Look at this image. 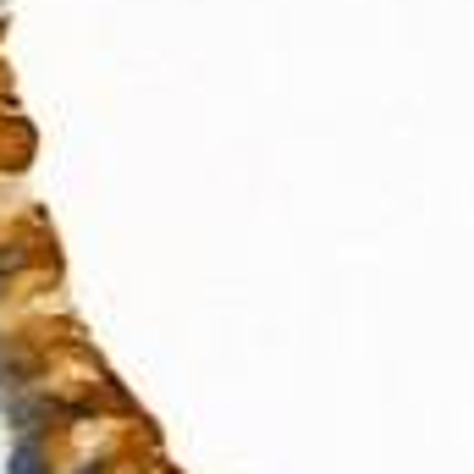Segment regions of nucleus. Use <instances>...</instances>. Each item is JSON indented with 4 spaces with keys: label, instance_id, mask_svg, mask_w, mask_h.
<instances>
[{
    "label": "nucleus",
    "instance_id": "nucleus-1",
    "mask_svg": "<svg viewBox=\"0 0 474 474\" xmlns=\"http://www.w3.org/2000/svg\"><path fill=\"white\" fill-rule=\"evenodd\" d=\"M0 420H6L17 436L22 430H50L55 420H72V403H61L55 392L22 387V392H0Z\"/></svg>",
    "mask_w": 474,
    "mask_h": 474
},
{
    "label": "nucleus",
    "instance_id": "nucleus-2",
    "mask_svg": "<svg viewBox=\"0 0 474 474\" xmlns=\"http://www.w3.org/2000/svg\"><path fill=\"white\" fill-rule=\"evenodd\" d=\"M39 370L45 359L34 353V347H0V392H22V387H34L39 381Z\"/></svg>",
    "mask_w": 474,
    "mask_h": 474
},
{
    "label": "nucleus",
    "instance_id": "nucleus-3",
    "mask_svg": "<svg viewBox=\"0 0 474 474\" xmlns=\"http://www.w3.org/2000/svg\"><path fill=\"white\" fill-rule=\"evenodd\" d=\"M6 474H55L50 469V441H45V430H22L17 436V447L6 453Z\"/></svg>",
    "mask_w": 474,
    "mask_h": 474
},
{
    "label": "nucleus",
    "instance_id": "nucleus-4",
    "mask_svg": "<svg viewBox=\"0 0 474 474\" xmlns=\"http://www.w3.org/2000/svg\"><path fill=\"white\" fill-rule=\"evenodd\" d=\"M28 265H34V248H28V243H0V276H17V270H28Z\"/></svg>",
    "mask_w": 474,
    "mask_h": 474
},
{
    "label": "nucleus",
    "instance_id": "nucleus-5",
    "mask_svg": "<svg viewBox=\"0 0 474 474\" xmlns=\"http://www.w3.org/2000/svg\"><path fill=\"white\" fill-rule=\"evenodd\" d=\"M78 474H111V458H94V463H83Z\"/></svg>",
    "mask_w": 474,
    "mask_h": 474
},
{
    "label": "nucleus",
    "instance_id": "nucleus-6",
    "mask_svg": "<svg viewBox=\"0 0 474 474\" xmlns=\"http://www.w3.org/2000/svg\"><path fill=\"white\" fill-rule=\"evenodd\" d=\"M0 298H6V276H0Z\"/></svg>",
    "mask_w": 474,
    "mask_h": 474
},
{
    "label": "nucleus",
    "instance_id": "nucleus-7",
    "mask_svg": "<svg viewBox=\"0 0 474 474\" xmlns=\"http://www.w3.org/2000/svg\"><path fill=\"white\" fill-rule=\"evenodd\" d=\"M0 39H6V22H0Z\"/></svg>",
    "mask_w": 474,
    "mask_h": 474
},
{
    "label": "nucleus",
    "instance_id": "nucleus-8",
    "mask_svg": "<svg viewBox=\"0 0 474 474\" xmlns=\"http://www.w3.org/2000/svg\"><path fill=\"white\" fill-rule=\"evenodd\" d=\"M0 6H6V0H0Z\"/></svg>",
    "mask_w": 474,
    "mask_h": 474
}]
</instances>
